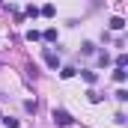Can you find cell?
Wrapping results in <instances>:
<instances>
[{
    "mask_svg": "<svg viewBox=\"0 0 128 128\" xmlns=\"http://www.w3.org/2000/svg\"><path fill=\"white\" fill-rule=\"evenodd\" d=\"M54 122H57L60 128H68V125H72V116L66 113L63 107H54Z\"/></svg>",
    "mask_w": 128,
    "mask_h": 128,
    "instance_id": "1",
    "label": "cell"
},
{
    "mask_svg": "<svg viewBox=\"0 0 128 128\" xmlns=\"http://www.w3.org/2000/svg\"><path fill=\"white\" fill-rule=\"evenodd\" d=\"M45 63L51 66V68H57V66H60V57H57L54 51H45Z\"/></svg>",
    "mask_w": 128,
    "mask_h": 128,
    "instance_id": "2",
    "label": "cell"
},
{
    "mask_svg": "<svg viewBox=\"0 0 128 128\" xmlns=\"http://www.w3.org/2000/svg\"><path fill=\"white\" fill-rule=\"evenodd\" d=\"M122 27H125V21H122L119 15H116V18H110V30H122Z\"/></svg>",
    "mask_w": 128,
    "mask_h": 128,
    "instance_id": "3",
    "label": "cell"
},
{
    "mask_svg": "<svg viewBox=\"0 0 128 128\" xmlns=\"http://www.w3.org/2000/svg\"><path fill=\"white\" fill-rule=\"evenodd\" d=\"M113 80H116V84H125V68H119V66H116V72H113Z\"/></svg>",
    "mask_w": 128,
    "mask_h": 128,
    "instance_id": "4",
    "label": "cell"
},
{
    "mask_svg": "<svg viewBox=\"0 0 128 128\" xmlns=\"http://www.w3.org/2000/svg\"><path fill=\"white\" fill-rule=\"evenodd\" d=\"M60 78H66V80L74 78V68H72V66H63V68H60Z\"/></svg>",
    "mask_w": 128,
    "mask_h": 128,
    "instance_id": "5",
    "label": "cell"
},
{
    "mask_svg": "<svg viewBox=\"0 0 128 128\" xmlns=\"http://www.w3.org/2000/svg\"><path fill=\"white\" fill-rule=\"evenodd\" d=\"M42 36H45L48 42H57V30H54V27H51V30H45V33H42Z\"/></svg>",
    "mask_w": 128,
    "mask_h": 128,
    "instance_id": "6",
    "label": "cell"
},
{
    "mask_svg": "<svg viewBox=\"0 0 128 128\" xmlns=\"http://www.w3.org/2000/svg\"><path fill=\"white\" fill-rule=\"evenodd\" d=\"M3 125H6V128H18V119H12V116H3Z\"/></svg>",
    "mask_w": 128,
    "mask_h": 128,
    "instance_id": "7",
    "label": "cell"
},
{
    "mask_svg": "<svg viewBox=\"0 0 128 128\" xmlns=\"http://www.w3.org/2000/svg\"><path fill=\"white\" fill-rule=\"evenodd\" d=\"M24 110H27V113H36V101H33V98L24 101Z\"/></svg>",
    "mask_w": 128,
    "mask_h": 128,
    "instance_id": "8",
    "label": "cell"
},
{
    "mask_svg": "<svg viewBox=\"0 0 128 128\" xmlns=\"http://www.w3.org/2000/svg\"><path fill=\"white\" fill-rule=\"evenodd\" d=\"M86 98H90V101H92V104H98V101H101V96H98L96 90H90V92H86Z\"/></svg>",
    "mask_w": 128,
    "mask_h": 128,
    "instance_id": "9",
    "label": "cell"
},
{
    "mask_svg": "<svg viewBox=\"0 0 128 128\" xmlns=\"http://www.w3.org/2000/svg\"><path fill=\"white\" fill-rule=\"evenodd\" d=\"M80 74H84V80H86V84H96V72H80Z\"/></svg>",
    "mask_w": 128,
    "mask_h": 128,
    "instance_id": "10",
    "label": "cell"
},
{
    "mask_svg": "<svg viewBox=\"0 0 128 128\" xmlns=\"http://www.w3.org/2000/svg\"><path fill=\"white\" fill-rule=\"evenodd\" d=\"M39 39H42V33H36V30L27 33V42H39Z\"/></svg>",
    "mask_w": 128,
    "mask_h": 128,
    "instance_id": "11",
    "label": "cell"
},
{
    "mask_svg": "<svg viewBox=\"0 0 128 128\" xmlns=\"http://www.w3.org/2000/svg\"><path fill=\"white\" fill-rule=\"evenodd\" d=\"M42 15H45V18H51V15H54V6H51V3H48V6H42Z\"/></svg>",
    "mask_w": 128,
    "mask_h": 128,
    "instance_id": "12",
    "label": "cell"
},
{
    "mask_svg": "<svg viewBox=\"0 0 128 128\" xmlns=\"http://www.w3.org/2000/svg\"><path fill=\"white\" fill-rule=\"evenodd\" d=\"M80 51H84V54H92V51H96V45H92V42H84V48H80Z\"/></svg>",
    "mask_w": 128,
    "mask_h": 128,
    "instance_id": "13",
    "label": "cell"
},
{
    "mask_svg": "<svg viewBox=\"0 0 128 128\" xmlns=\"http://www.w3.org/2000/svg\"><path fill=\"white\" fill-rule=\"evenodd\" d=\"M125 63H128V57H125V54H119V57H116V66H119V68H125Z\"/></svg>",
    "mask_w": 128,
    "mask_h": 128,
    "instance_id": "14",
    "label": "cell"
},
{
    "mask_svg": "<svg viewBox=\"0 0 128 128\" xmlns=\"http://www.w3.org/2000/svg\"><path fill=\"white\" fill-rule=\"evenodd\" d=\"M0 68H3V63H0Z\"/></svg>",
    "mask_w": 128,
    "mask_h": 128,
    "instance_id": "15",
    "label": "cell"
}]
</instances>
